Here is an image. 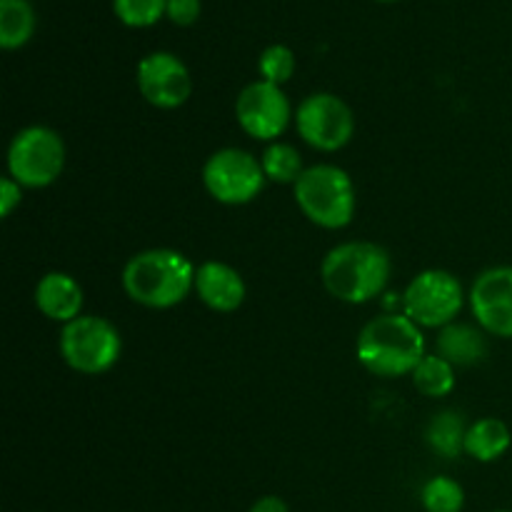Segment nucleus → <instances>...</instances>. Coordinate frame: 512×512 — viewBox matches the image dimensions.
<instances>
[{"mask_svg": "<svg viewBox=\"0 0 512 512\" xmlns=\"http://www.w3.org/2000/svg\"><path fill=\"white\" fill-rule=\"evenodd\" d=\"M355 353L360 365L378 378H400L413 375L425 358V338L405 313L378 315L360 330Z\"/></svg>", "mask_w": 512, "mask_h": 512, "instance_id": "1", "label": "nucleus"}, {"mask_svg": "<svg viewBox=\"0 0 512 512\" xmlns=\"http://www.w3.org/2000/svg\"><path fill=\"white\" fill-rule=\"evenodd\" d=\"M123 288L133 303L145 308H173L195 288V268L178 250H143L123 268Z\"/></svg>", "mask_w": 512, "mask_h": 512, "instance_id": "2", "label": "nucleus"}, {"mask_svg": "<svg viewBox=\"0 0 512 512\" xmlns=\"http://www.w3.org/2000/svg\"><path fill=\"white\" fill-rule=\"evenodd\" d=\"M325 290L343 303H368L378 298L390 278L388 250L365 240L340 243L320 265Z\"/></svg>", "mask_w": 512, "mask_h": 512, "instance_id": "3", "label": "nucleus"}, {"mask_svg": "<svg viewBox=\"0 0 512 512\" xmlns=\"http://www.w3.org/2000/svg\"><path fill=\"white\" fill-rule=\"evenodd\" d=\"M295 203L310 223L340 230L355 215V185L338 165H313L295 183Z\"/></svg>", "mask_w": 512, "mask_h": 512, "instance_id": "4", "label": "nucleus"}, {"mask_svg": "<svg viewBox=\"0 0 512 512\" xmlns=\"http://www.w3.org/2000/svg\"><path fill=\"white\" fill-rule=\"evenodd\" d=\"M65 168V143L53 128L30 125L8 148V173L23 188H48Z\"/></svg>", "mask_w": 512, "mask_h": 512, "instance_id": "5", "label": "nucleus"}, {"mask_svg": "<svg viewBox=\"0 0 512 512\" xmlns=\"http://www.w3.org/2000/svg\"><path fill=\"white\" fill-rule=\"evenodd\" d=\"M120 333L113 323L98 315H80L63 325L60 353L73 370L85 375H100L113 368L120 358Z\"/></svg>", "mask_w": 512, "mask_h": 512, "instance_id": "6", "label": "nucleus"}, {"mask_svg": "<svg viewBox=\"0 0 512 512\" xmlns=\"http://www.w3.org/2000/svg\"><path fill=\"white\" fill-rule=\"evenodd\" d=\"M463 285L448 270H423L403 295L405 315L420 328H445L463 310Z\"/></svg>", "mask_w": 512, "mask_h": 512, "instance_id": "7", "label": "nucleus"}, {"mask_svg": "<svg viewBox=\"0 0 512 512\" xmlns=\"http://www.w3.org/2000/svg\"><path fill=\"white\" fill-rule=\"evenodd\" d=\"M265 170L255 155L240 148H223L203 165L205 190L223 205H245L260 195Z\"/></svg>", "mask_w": 512, "mask_h": 512, "instance_id": "8", "label": "nucleus"}, {"mask_svg": "<svg viewBox=\"0 0 512 512\" xmlns=\"http://www.w3.org/2000/svg\"><path fill=\"white\" fill-rule=\"evenodd\" d=\"M298 133L310 148L335 153L345 148L355 133L353 110L333 93H313L295 110Z\"/></svg>", "mask_w": 512, "mask_h": 512, "instance_id": "9", "label": "nucleus"}, {"mask_svg": "<svg viewBox=\"0 0 512 512\" xmlns=\"http://www.w3.org/2000/svg\"><path fill=\"white\" fill-rule=\"evenodd\" d=\"M235 118L240 128L255 140H275L285 133L293 110H290L288 95L280 85L268 80H255L240 90L235 100Z\"/></svg>", "mask_w": 512, "mask_h": 512, "instance_id": "10", "label": "nucleus"}, {"mask_svg": "<svg viewBox=\"0 0 512 512\" xmlns=\"http://www.w3.org/2000/svg\"><path fill=\"white\" fill-rule=\"evenodd\" d=\"M138 88L150 105L160 110H173L190 98L193 80L178 55L158 50V53L145 55L138 63Z\"/></svg>", "mask_w": 512, "mask_h": 512, "instance_id": "11", "label": "nucleus"}, {"mask_svg": "<svg viewBox=\"0 0 512 512\" xmlns=\"http://www.w3.org/2000/svg\"><path fill=\"white\" fill-rule=\"evenodd\" d=\"M470 308L485 333L512 338V268L483 270L470 290Z\"/></svg>", "mask_w": 512, "mask_h": 512, "instance_id": "12", "label": "nucleus"}, {"mask_svg": "<svg viewBox=\"0 0 512 512\" xmlns=\"http://www.w3.org/2000/svg\"><path fill=\"white\" fill-rule=\"evenodd\" d=\"M195 293L215 313H233L245 300V280L230 265L208 260L195 270Z\"/></svg>", "mask_w": 512, "mask_h": 512, "instance_id": "13", "label": "nucleus"}, {"mask_svg": "<svg viewBox=\"0 0 512 512\" xmlns=\"http://www.w3.org/2000/svg\"><path fill=\"white\" fill-rule=\"evenodd\" d=\"M35 305L45 318L70 323V320L80 318L83 288L68 273H48L35 285Z\"/></svg>", "mask_w": 512, "mask_h": 512, "instance_id": "14", "label": "nucleus"}, {"mask_svg": "<svg viewBox=\"0 0 512 512\" xmlns=\"http://www.w3.org/2000/svg\"><path fill=\"white\" fill-rule=\"evenodd\" d=\"M435 348H438L440 358L448 360L453 368H470V365L483 363V358L488 355V340L473 325L450 323L440 328Z\"/></svg>", "mask_w": 512, "mask_h": 512, "instance_id": "15", "label": "nucleus"}, {"mask_svg": "<svg viewBox=\"0 0 512 512\" xmlns=\"http://www.w3.org/2000/svg\"><path fill=\"white\" fill-rule=\"evenodd\" d=\"M512 443L510 428L498 418H480L465 435V453L478 463H493L508 453Z\"/></svg>", "mask_w": 512, "mask_h": 512, "instance_id": "16", "label": "nucleus"}, {"mask_svg": "<svg viewBox=\"0 0 512 512\" xmlns=\"http://www.w3.org/2000/svg\"><path fill=\"white\" fill-rule=\"evenodd\" d=\"M465 435H468V428L463 423V415L455 410H443V413L433 415L428 430H425V440L433 453L443 455V458H458L460 453H465Z\"/></svg>", "mask_w": 512, "mask_h": 512, "instance_id": "17", "label": "nucleus"}, {"mask_svg": "<svg viewBox=\"0 0 512 512\" xmlns=\"http://www.w3.org/2000/svg\"><path fill=\"white\" fill-rule=\"evenodd\" d=\"M35 30V13L28 0H0V45L15 50L30 40Z\"/></svg>", "mask_w": 512, "mask_h": 512, "instance_id": "18", "label": "nucleus"}, {"mask_svg": "<svg viewBox=\"0 0 512 512\" xmlns=\"http://www.w3.org/2000/svg\"><path fill=\"white\" fill-rule=\"evenodd\" d=\"M413 385L425 398H445L455 388V368L440 355H425L413 370Z\"/></svg>", "mask_w": 512, "mask_h": 512, "instance_id": "19", "label": "nucleus"}, {"mask_svg": "<svg viewBox=\"0 0 512 512\" xmlns=\"http://www.w3.org/2000/svg\"><path fill=\"white\" fill-rule=\"evenodd\" d=\"M260 163H263L265 178L273 180V183L295 185L300 180V175L305 173L303 158H300L298 150L288 143H270L268 148H265Z\"/></svg>", "mask_w": 512, "mask_h": 512, "instance_id": "20", "label": "nucleus"}, {"mask_svg": "<svg viewBox=\"0 0 512 512\" xmlns=\"http://www.w3.org/2000/svg\"><path fill=\"white\" fill-rule=\"evenodd\" d=\"M425 512H460L465 508V490L458 480L435 475L420 490Z\"/></svg>", "mask_w": 512, "mask_h": 512, "instance_id": "21", "label": "nucleus"}, {"mask_svg": "<svg viewBox=\"0 0 512 512\" xmlns=\"http://www.w3.org/2000/svg\"><path fill=\"white\" fill-rule=\"evenodd\" d=\"M258 70L263 75V80L273 85H283L293 78L295 73V53L288 48V45H268V48L260 53Z\"/></svg>", "mask_w": 512, "mask_h": 512, "instance_id": "22", "label": "nucleus"}, {"mask_svg": "<svg viewBox=\"0 0 512 512\" xmlns=\"http://www.w3.org/2000/svg\"><path fill=\"white\" fill-rule=\"evenodd\" d=\"M113 10L130 28H145L163 18L168 0H113Z\"/></svg>", "mask_w": 512, "mask_h": 512, "instance_id": "23", "label": "nucleus"}, {"mask_svg": "<svg viewBox=\"0 0 512 512\" xmlns=\"http://www.w3.org/2000/svg\"><path fill=\"white\" fill-rule=\"evenodd\" d=\"M165 13L175 25H193L200 15V0H168Z\"/></svg>", "mask_w": 512, "mask_h": 512, "instance_id": "24", "label": "nucleus"}, {"mask_svg": "<svg viewBox=\"0 0 512 512\" xmlns=\"http://www.w3.org/2000/svg\"><path fill=\"white\" fill-rule=\"evenodd\" d=\"M20 200H23V185L10 178V175L0 180V213H3V218H8L18 208Z\"/></svg>", "mask_w": 512, "mask_h": 512, "instance_id": "25", "label": "nucleus"}, {"mask_svg": "<svg viewBox=\"0 0 512 512\" xmlns=\"http://www.w3.org/2000/svg\"><path fill=\"white\" fill-rule=\"evenodd\" d=\"M250 512H290V510L288 505H285V500L275 498V495H265V498L255 500Z\"/></svg>", "mask_w": 512, "mask_h": 512, "instance_id": "26", "label": "nucleus"}, {"mask_svg": "<svg viewBox=\"0 0 512 512\" xmlns=\"http://www.w3.org/2000/svg\"><path fill=\"white\" fill-rule=\"evenodd\" d=\"M495 512H512V510H495Z\"/></svg>", "mask_w": 512, "mask_h": 512, "instance_id": "27", "label": "nucleus"}, {"mask_svg": "<svg viewBox=\"0 0 512 512\" xmlns=\"http://www.w3.org/2000/svg\"><path fill=\"white\" fill-rule=\"evenodd\" d=\"M385 3H390V0H385Z\"/></svg>", "mask_w": 512, "mask_h": 512, "instance_id": "28", "label": "nucleus"}]
</instances>
